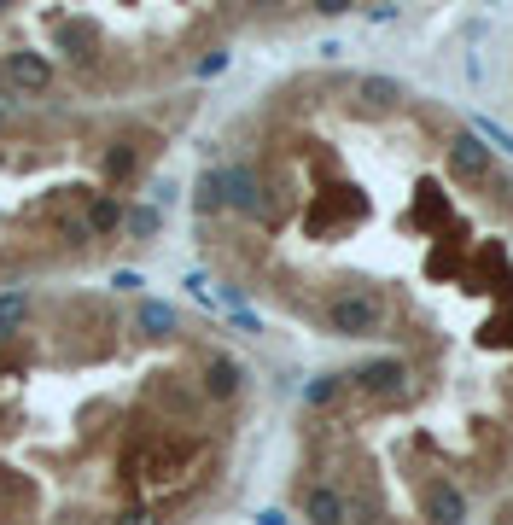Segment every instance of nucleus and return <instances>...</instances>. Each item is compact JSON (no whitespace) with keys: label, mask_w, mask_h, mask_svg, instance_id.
I'll list each match as a JSON object with an SVG mask.
<instances>
[{"label":"nucleus","mask_w":513,"mask_h":525,"mask_svg":"<svg viewBox=\"0 0 513 525\" xmlns=\"http://www.w3.org/2000/svg\"><path fill=\"white\" fill-rule=\"evenodd\" d=\"M379 327H385V298L374 286H344L327 304V333H339V339H368Z\"/></svg>","instance_id":"f257e3e1"},{"label":"nucleus","mask_w":513,"mask_h":525,"mask_svg":"<svg viewBox=\"0 0 513 525\" xmlns=\"http://www.w3.org/2000/svg\"><path fill=\"white\" fill-rule=\"evenodd\" d=\"M216 187H222V205L240 210V216H269V199H263V181L251 164H228L216 170Z\"/></svg>","instance_id":"f03ea898"},{"label":"nucleus","mask_w":513,"mask_h":525,"mask_svg":"<svg viewBox=\"0 0 513 525\" xmlns=\"http://www.w3.org/2000/svg\"><path fill=\"white\" fill-rule=\"evenodd\" d=\"M449 170L461 175V181H496V158H490V146H484V135H455L449 140Z\"/></svg>","instance_id":"7ed1b4c3"},{"label":"nucleus","mask_w":513,"mask_h":525,"mask_svg":"<svg viewBox=\"0 0 513 525\" xmlns=\"http://www.w3.org/2000/svg\"><path fill=\"white\" fill-rule=\"evenodd\" d=\"M350 380L362 385V391H374V397H403L409 391V362L403 356H379V362H362Z\"/></svg>","instance_id":"20e7f679"},{"label":"nucleus","mask_w":513,"mask_h":525,"mask_svg":"<svg viewBox=\"0 0 513 525\" xmlns=\"http://www.w3.org/2000/svg\"><path fill=\"white\" fill-rule=\"evenodd\" d=\"M304 520L309 525H350V496L339 485H309L304 490Z\"/></svg>","instance_id":"39448f33"},{"label":"nucleus","mask_w":513,"mask_h":525,"mask_svg":"<svg viewBox=\"0 0 513 525\" xmlns=\"http://www.w3.org/2000/svg\"><path fill=\"white\" fill-rule=\"evenodd\" d=\"M426 520L432 525H461L467 520V496L449 485V479H432V485H426Z\"/></svg>","instance_id":"423d86ee"},{"label":"nucleus","mask_w":513,"mask_h":525,"mask_svg":"<svg viewBox=\"0 0 513 525\" xmlns=\"http://www.w3.org/2000/svg\"><path fill=\"white\" fill-rule=\"evenodd\" d=\"M240 380H245L240 362H228V356H210V362H205V391H210V397H234Z\"/></svg>","instance_id":"0eeeda50"},{"label":"nucleus","mask_w":513,"mask_h":525,"mask_svg":"<svg viewBox=\"0 0 513 525\" xmlns=\"http://www.w3.org/2000/svg\"><path fill=\"white\" fill-rule=\"evenodd\" d=\"M356 94L368 105H379V111H391V105H403V82H397V76H362Z\"/></svg>","instance_id":"6e6552de"},{"label":"nucleus","mask_w":513,"mask_h":525,"mask_svg":"<svg viewBox=\"0 0 513 525\" xmlns=\"http://www.w3.org/2000/svg\"><path fill=\"white\" fill-rule=\"evenodd\" d=\"M6 76H12L18 88H41V82H47V59H41V53H6Z\"/></svg>","instance_id":"1a4fd4ad"},{"label":"nucleus","mask_w":513,"mask_h":525,"mask_svg":"<svg viewBox=\"0 0 513 525\" xmlns=\"http://www.w3.org/2000/svg\"><path fill=\"white\" fill-rule=\"evenodd\" d=\"M82 222H88V234H105V228H117V222H123V205L100 193V199L88 205V216H82Z\"/></svg>","instance_id":"9d476101"},{"label":"nucleus","mask_w":513,"mask_h":525,"mask_svg":"<svg viewBox=\"0 0 513 525\" xmlns=\"http://www.w3.org/2000/svg\"><path fill=\"white\" fill-rule=\"evenodd\" d=\"M140 327L152 333V339H164V333H175V310L170 304H140V315H135Z\"/></svg>","instance_id":"9b49d317"},{"label":"nucleus","mask_w":513,"mask_h":525,"mask_svg":"<svg viewBox=\"0 0 513 525\" xmlns=\"http://www.w3.org/2000/svg\"><path fill=\"white\" fill-rule=\"evenodd\" d=\"M123 222H129V234H158V210H146V205H135Z\"/></svg>","instance_id":"f8f14e48"},{"label":"nucleus","mask_w":513,"mask_h":525,"mask_svg":"<svg viewBox=\"0 0 513 525\" xmlns=\"http://www.w3.org/2000/svg\"><path fill=\"white\" fill-rule=\"evenodd\" d=\"M339 391H344V374H327V380H315V385H309V403H333Z\"/></svg>","instance_id":"ddd939ff"},{"label":"nucleus","mask_w":513,"mask_h":525,"mask_svg":"<svg viewBox=\"0 0 513 525\" xmlns=\"http://www.w3.org/2000/svg\"><path fill=\"white\" fill-rule=\"evenodd\" d=\"M473 135H490L496 146H502V152H513V135H508V129H496V123H484V117L473 123Z\"/></svg>","instance_id":"4468645a"},{"label":"nucleus","mask_w":513,"mask_h":525,"mask_svg":"<svg viewBox=\"0 0 513 525\" xmlns=\"http://www.w3.org/2000/svg\"><path fill=\"white\" fill-rule=\"evenodd\" d=\"M117 525H158L152 514H140V508H129V514H117Z\"/></svg>","instance_id":"2eb2a0df"}]
</instances>
